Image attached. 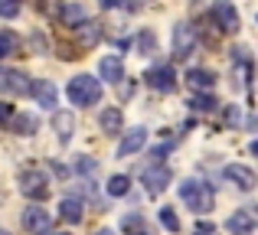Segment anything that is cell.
Instances as JSON below:
<instances>
[{"label":"cell","mask_w":258,"mask_h":235,"mask_svg":"<svg viewBox=\"0 0 258 235\" xmlns=\"http://www.w3.org/2000/svg\"><path fill=\"white\" fill-rule=\"evenodd\" d=\"M180 199L186 203V209L200 212V216L213 209V190H209L206 183H200V180H183L180 183Z\"/></svg>","instance_id":"6da1fadb"},{"label":"cell","mask_w":258,"mask_h":235,"mask_svg":"<svg viewBox=\"0 0 258 235\" xmlns=\"http://www.w3.org/2000/svg\"><path fill=\"white\" fill-rule=\"evenodd\" d=\"M101 98V82L92 75H76L69 82V102L79 105V108H88V105H95Z\"/></svg>","instance_id":"7a4b0ae2"},{"label":"cell","mask_w":258,"mask_h":235,"mask_svg":"<svg viewBox=\"0 0 258 235\" xmlns=\"http://www.w3.org/2000/svg\"><path fill=\"white\" fill-rule=\"evenodd\" d=\"M20 190H23V196H30V199H46L49 196V180H46V173H39V170H26L23 177H20Z\"/></svg>","instance_id":"3957f363"},{"label":"cell","mask_w":258,"mask_h":235,"mask_svg":"<svg viewBox=\"0 0 258 235\" xmlns=\"http://www.w3.org/2000/svg\"><path fill=\"white\" fill-rule=\"evenodd\" d=\"M193 49H196L193 26H189V23H176V30H173V56L176 59H186Z\"/></svg>","instance_id":"277c9868"},{"label":"cell","mask_w":258,"mask_h":235,"mask_svg":"<svg viewBox=\"0 0 258 235\" xmlns=\"http://www.w3.org/2000/svg\"><path fill=\"white\" fill-rule=\"evenodd\" d=\"M0 92H7V95H26V92H30V82L23 79V72L0 65Z\"/></svg>","instance_id":"5b68a950"},{"label":"cell","mask_w":258,"mask_h":235,"mask_svg":"<svg viewBox=\"0 0 258 235\" xmlns=\"http://www.w3.org/2000/svg\"><path fill=\"white\" fill-rule=\"evenodd\" d=\"M213 17H216V23H219V30H226V33L239 30V13H235L232 0H216L213 4Z\"/></svg>","instance_id":"8992f818"},{"label":"cell","mask_w":258,"mask_h":235,"mask_svg":"<svg viewBox=\"0 0 258 235\" xmlns=\"http://www.w3.org/2000/svg\"><path fill=\"white\" fill-rule=\"evenodd\" d=\"M23 229L33 235H43L49 232V209H39V206H30L23 212Z\"/></svg>","instance_id":"52a82bcc"},{"label":"cell","mask_w":258,"mask_h":235,"mask_svg":"<svg viewBox=\"0 0 258 235\" xmlns=\"http://www.w3.org/2000/svg\"><path fill=\"white\" fill-rule=\"evenodd\" d=\"M173 180V173L167 170V167H154V170H147L144 173V183H147V193H151V196H160V193L167 190V183H170Z\"/></svg>","instance_id":"ba28073f"},{"label":"cell","mask_w":258,"mask_h":235,"mask_svg":"<svg viewBox=\"0 0 258 235\" xmlns=\"http://www.w3.org/2000/svg\"><path fill=\"white\" fill-rule=\"evenodd\" d=\"M144 144H147V131L144 127H131V131L124 134V140L118 144V157H131V153H138Z\"/></svg>","instance_id":"9c48e42d"},{"label":"cell","mask_w":258,"mask_h":235,"mask_svg":"<svg viewBox=\"0 0 258 235\" xmlns=\"http://www.w3.org/2000/svg\"><path fill=\"white\" fill-rule=\"evenodd\" d=\"M30 92H33V98H36L43 108H52V105H56V98H59L56 85H52L49 79H36V82L30 85Z\"/></svg>","instance_id":"30bf717a"},{"label":"cell","mask_w":258,"mask_h":235,"mask_svg":"<svg viewBox=\"0 0 258 235\" xmlns=\"http://www.w3.org/2000/svg\"><path fill=\"white\" fill-rule=\"evenodd\" d=\"M226 229L232 232V235H252V229H255V216H252L248 209H235L232 216H229Z\"/></svg>","instance_id":"8fae6325"},{"label":"cell","mask_w":258,"mask_h":235,"mask_svg":"<svg viewBox=\"0 0 258 235\" xmlns=\"http://www.w3.org/2000/svg\"><path fill=\"white\" fill-rule=\"evenodd\" d=\"M226 180H232L239 190H252L255 186V173L248 170V167H242V164H229L226 167Z\"/></svg>","instance_id":"7c38bea8"},{"label":"cell","mask_w":258,"mask_h":235,"mask_svg":"<svg viewBox=\"0 0 258 235\" xmlns=\"http://www.w3.org/2000/svg\"><path fill=\"white\" fill-rule=\"evenodd\" d=\"M173 69L170 65H160V69H151L147 72V85H151V89H160V92H170L173 89Z\"/></svg>","instance_id":"4fadbf2b"},{"label":"cell","mask_w":258,"mask_h":235,"mask_svg":"<svg viewBox=\"0 0 258 235\" xmlns=\"http://www.w3.org/2000/svg\"><path fill=\"white\" fill-rule=\"evenodd\" d=\"M98 39H101V26H98V23H82V26H76V43L82 46V49H92Z\"/></svg>","instance_id":"5bb4252c"},{"label":"cell","mask_w":258,"mask_h":235,"mask_svg":"<svg viewBox=\"0 0 258 235\" xmlns=\"http://www.w3.org/2000/svg\"><path fill=\"white\" fill-rule=\"evenodd\" d=\"M98 72H101V79H105V82H121L124 65H121L118 56H105V59H101V65H98Z\"/></svg>","instance_id":"9a60e30c"},{"label":"cell","mask_w":258,"mask_h":235,"mask_svg":"<svg viewBox=\"0 0 258 235\" xmlns=\"http://www.w3.org/2000/svg\"><path fill=\"white\" fill-rule=\"evenodd\" d=\"M52 127H56L59 140H69L72 131H76V118H72V111H56V115H52Z\"/></svg>","instance_id":"2e32d148"},{"label":"cell","mask_w":258,"mask_h":235,"mask_svg":"<svg viewBox=\"0 0 258 235\" xmlns=\"http://www.w3.org/2000/svg\"><path fill=\"white\" fill-rule=\"evenodd\" d=\"M121 124H124V118H121V111H118V108H105V111H101L98 127H101L105 134H118V131H121Z\"/></svg>","instance_id":"e0dca14e"},{"label":"cell","mask_w":258,"mask_h":235,"mask_svg":"<svg viewBox=\"0 0 258 235\" xmlns=\"http://www.w3.org/2000/svg\"><path fill=\"white\" fill-rule=\"evenodd\" d=\"M186 82H189V89H196V92H206V89H213L216 85V75L209 69H193L186 75Z\"/></svg>","instance_id":"ac0fdd59"},{"label":"cell","mask_w":258,"mask_h":235,"mask_svg":"<svg viewBox=\"0 0 258 235\" xmlns=\"http://www.w3.org/2000/svg\"><path fill=\"white\" fill-rule=\"evenodd\" d=\"M59 216H62L66 222H79V219H82V203H79V199H62Z\"/></svg>","instance_id":"d6986e66"},{"label":"cell","mask_w":258,"mask_h":235,"mask_svg":"<svg viewBox=\"0 0 258 235\" xmlns=\"http://www.w3.org/2000/svg\"><path fill=\"white\" fill-rule=\"evenodd\" d=\"M17 52H20V39H17V33H0V59L17 56Z\"/></svg>","instance_id":"ffe728a7"},{"label":"cell","mask_w":258,"mask_h":235,"mask_svg":"<svg viewBox=\"0 0 258 235\" xmlns=\"http://www.w3.org/2000/svg\"><path fill=\"white\" fill-rule=\"evenodd\" d=\"M62 20H66V26H76V23H82V20H85V10L79 4H66L62 7Z\"/></svg>","instance_id":"44dd1931"},{"label":"cell","mask_w":258,"mask_h":235,"mask_svg":"<svg viewBox=\"0 0 258 235\" xmlns=\"http://www.w3.org/2000/svg\"><path fill=\"white\" fill-rule=\"evenodd\" d=\"M127 190H131V180H127V177H121V173L108 180V193H111V196H124Z\"/></svg>","instance_id":"7402d4cb"},{"label":"cell","mask_w":258,"mask_h":235,"mask_svg":"<svg viewBox=\"0 0 258 235\" xmlns=\"http://www.w3.org/2000/svg\"><path fill=\"white\" fill-rule=\"evenodd\" d=\"M138 49L144 52V56H151V52H157V36H154L151 30H144V33L138 36Z\"/></svg>","instance_id":"603a6c76"},{"label":"cell","mask_w":258,"mask_h":235,"mask_svg":"<svg viewBox=\"0 0 258 235\" xmlns=\"http://www.w3.org/2000/svg\"><path fill=\"white\" fill-rule=\"evenodd\" d=\"M189 105H193L196 111H213V108H216V105H219V102H216L213 95H196V98H193V102H189Z\"/></svg>","instance_id":"cb8c5ba5"},{"label":"cell","mask_w":258,"mask_h":235,"mask_svg":"<svg viewBox=\"0 0 258 235\" xmlns=\"http://www.w3.org/2000/svg\"><path fill=\"white\" fill-rule=\"evenodd\" d=\"M160 222H164L170 232H180V216H176L173 209H160Z\"/></svg>","instance_id":"d4e9b609"},{"label":"cell","mask_w":258,"mask_h":235,"mask_svg":"<svg viewBox=\"0 0 258 235\" xmlns=\"http://www.w3.org/2000/svg\"><path fill=\"white\" fill-rule=\"evenodd\" d=\"M20 13V0H0V17L4 20H13Z\"/></svg>","instance_id":"484cf974"},{"label":"cell","mask_w":258,"mask_h":235,"mask_svg":"<svg viewBox=\"0 0 258 235\" xmlns=\"http://www.w3.org/2000/svg\"><path fill=\"white\" fill-rule=\"evenodd\" d=\"M13 124H17V131L20 134H33V127H36V121H33V118H17V121H13Z\"/></svg>","instance_id":"4316f807"},{"label":"cell","mask_w":258,"mask_h":235,"mask_svg":"<svg viewBox=\"0 0 258 235\" xmlns=\"http://www.w3.org/2000/svg\"><path fill=\"white\" fill-rule=\"evenodd\" d=\"M118 95H121V98H131V95H134V85H131V82H127V85H118Z\"/></svg>","instance_id":"83f0119b"},{"label":"cell","mask_w":258,"mask_h":235,"mask_svg":"<svg viewBox=\"0 0 258 235\" xmlns=\"http://www.w3.org/2000/svg\"><path fill=\"white\" fill-rule=\"evenodd\" d=\"M196 235H213V222H200L196 225Z\"/></svg>","instance_id":"f1b7e54d"},{"label":"cell","mask_w":258,"mask_h":235,"mask_svg":"<svg viewBox=\"0 0 258 235\" xmlns=\"http://www.w3.org/2000/svg\"><path fill=\"white\" fill-rule=\"evenodd\" d=\"M10 115H13V111H10V105H0V121H7Z\"/></svg>","instance_id":"f546056e"},{"label":"cell","mask_w":258,"mask_h":235,"mask_svg":"<svg viewBox=\"0 0 258 235\" xmlns=\"http://www.w3.org/2000/svg\"><path fill=\"white\" fill-rule=\"evenodd\" d=\"M98 4H101V7H105V10H108V7H114V4H118V0H98Z\"/></svg>","instance_id":"4dcf8cb0"},{"label":"cell","mask_w":258,"mask_h":235,"mask_svg":"<svg viewBox=\"0 0 258 235\" xmlns=\"http://www.w3.org/2000/svg\"><path fill=\"white\" fill-rule=\"evenodd\" d=\"M95 235H114L111 229H101V232H95Z\"/></svg>","instance_id":"1f68e13d"},{"label":"cell","mask_w":258,"mask_h":235,"mask_svg":"<svg viewBox=\"0 0 258 235\" xmlns=\"http://www.w3.org/2000/svg\"><path fill=\"white\" fill-rule=\"evenodd\" d=\"M0 235H10V232H4V229H0Z\"/></svg>","instance_id":"d6a6232c"}]
</instances>
